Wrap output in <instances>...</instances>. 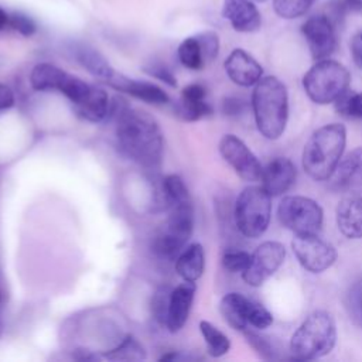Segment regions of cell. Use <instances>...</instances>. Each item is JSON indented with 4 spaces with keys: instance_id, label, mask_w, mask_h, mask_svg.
Masks as SVG:
<instances>
[{
    "instance_id": "obj_1",
    "label": "cell",
    "mask_w": 362,
    "mask_h": 362,
    "mask_svg": "<svg viewBox=\"0 0 362 362\" xmlns=\"http://www.w3.org/2000/svg\"><path fill=\"white\" fill-rule=\"evenodd\" d=\"M109 115L116 117V140L120 153L146 168L158 167L164 139L156 119L144 110L130 107L123 98L110 100Z\"/></svg>"
},
{
    "instance_id": "obj_2",
    "label": "cell",
    "mask_w": 362,
    "mask_h": 362,
    "mask_svg": "<svg viewBox=\"0 0 362 362\" xmlns=\"http://www.w3.org/2000/svg\"><path fill=\"white\" fill-rule=\"evenodd\" d=\"M346 146V129L341 123L318 127L307 140L301 154L304 171L315 181L329 180Z\"/></svg>"
},
{
    "instance_id": "obj_3",
    "label": "cell",
    "mask_w": 362,
    "mask_h": 362,
    "mask_svg": "<svg viewBox=\"0 0 362 362\" xmlns=\"http://www.w3.org/2000/svg\"><path fill=\"white\" fill-rule=\"evenodd\" d=\"M256 127L267 140L283 136L288 120V93L277 76H262L252 92Z\"/></svg>"
},
{
    "instance_id": "obj_4",
    "label": "cell",
    "mask_w": 362,
    "mask_h": 362,
    "mask_svg": "<svg viewBox=\"0 0 362 362\" xmlns=\"http://www.w3.org/2000/svg\"><path fill=\"white\" fill-rule=\"evenodd\" d=\"M337 344V325L328 311H313L290 338V352L296 359L313 361L328 355Z\"/></svg>"
},
{
    "instance_id": "obj_5",
    "label": "cell",
    "mask_w": 362,
    "mask_h": 362,
    "mask_svg": "<svg viewBox=\"0 0 362 362\" xmlns=\"http://www.w3.org/2000/svg\"><path fill=\"white\" fill-rule=\"evenodd\" d=\"M351 74L335 59L317 61L303 76V88L311 102L317 105L334 103L349 89Z\"/></svg>"
},
{
    "instance_id": "obj_6",
    "label": "cell",
    "mask_w": 362,
    "mask_h": 362,
    "mask_svg": "<svg viewBox=\"0 0 362 362\" xmlns=\"http://www.w3.org/2000/svg\"><path fill=\"white\" fill-rule=\"evenodd\" d=\"M272 197L262 185H249L236 198L233 218L238 230L250 239L260 238L269 228Z\"/></svg>"
},
{
    "instance_id": "obj_7",
    "label": "cell",
    "mask_w": 362,
    "mask_h": 362,
    "mask_svg": "<svg viewBox=\"0 0 362 362\" xmlns=\"http://www.w3.org/2000/svg\"><path fill=\"white\" fill-rule=\"evenodd\" d=\"M170 216L164 230L156 236L153 252L167 260H174L187 246L194 230V208L192 201H184L168 205Z\"/></svg>"
},
{
    "instance_id": "obj_8",
    "label": "cell",
    "mask_w": 362,
    "mask_h": 362,
    "mask_svg": "<svg viewBox=\"0 0 362 362\" xmlns=\"http://www.w3.org/2000/svg\"><path fill=\"white\" fill-rule=\"evenodd\" d=\"M30 85L38 92H59L68 98L74 106L82 103L93 88V85L48 62L37 64L31 69Z\"/></svg>"
},
{
    "instance_id": "obj_9",
    "label": "cell",
    "mask_w": 362,
    "mask_h": 362,
    "mask_svg": "<svg viewBox=\"0 0 362 362\" xmlns=\"http://www.w3.org/2000/svg\"><path fill=\"white\" fill-rule=\"evenodd\" d=\"M280 223L294 235L318 233L324 221L321 205L303 195L284 197L277 208Z\"/></svg>"
},
{
    "instance_id": "obj_10",
    "label": "cell",
    "mask_w": 362,
    "mask_h": 362,
    "mask_svg": "<svg viewBox=\"0 0 362 362\" xmlns=\"http://www.w3.org/2000/svg\"><path fill=\"white\" fill-rule=\"evenodd\" d=\"M291 249L301 267L314 274L329 269L338 257L337 249L318 233L294 235Z\"/></svg>"
},
{
    "instance_id": "obj_11",
    "label": "cell",
    "mask_w": 362,
    "mask_h": 362,
    "mask_svg": "<svg viewBox=\"0 0 362 362\" xmlns=\"http://www.w3.org/2000/svg\"><path fill=\"white\" fill-rule=\"evenodd\" d=\"M286 247L277 240H266L260 243L252 253L250 264L242 273V279L250 287H260L269 280L283 264Z\"/></svg>"
},
{
    "instance_id": "obj_12",
    "label": "cell",
    "mask_w": 362,
    "mask_h": 362,
    "mask_svg": "<svg viewBox=\"0 0 362 362\" xmlns=\"http://www.w3.org/2000/svg\"><path fill=\"white\" fill-rule=\"evenodd\" d=\"M219 153L243 181L256 182L260 180L263 171L260 161L238 136L225 134L219 141Z\"/></svg>"
},
{
    "instance_id": "obj_13",
    "label": "cell",
    "mask_w": 362,
    "mask_h": 362,
    "mask_svg": "<svg viewBox=\"0 0 362 362\" xmlns=\"http://www.w3.org/2000/svg\"><path fill=\"white\" fill-rule=\"evenodd\" d=\"M301 33L308 44L311 57L315 61L328 58L337 45V35L331 20L327 16H313L301 25Z\"/></svg>"
},
{
    "instance_id": "obj_14",
    "label": "cell",
    "mask_w": 362,
    "mask_h": 362,
    "mask_svg": "<svg viewBox=\"0 0 362 362\" xmlns=\"http://www.w3.org/2000/svg\"><path fill=\"white\" fill-rule=\"evenodd\" d=\"M228 78L243 88L255 86L263 76L262 65L245 49H233L223 62Z\"/></svg>"
},
{
    "instance_id": "obj_15",
    "label": "cell",
    "mask_w": 362,
    "mask_h": 362,
    "mask_svg": "<svg viewBox=\"0 0 362 362\" xmlns=\"http://www.w3.org/2000/svg\"><path fill=\"white\" fill-rule=\"evenodd\" d=\"M297 177V170L293 161L287 157H276L263 167L262 187L270 197H279L287 192Z\"/></svg>"
},
{
    "instance_id": "obj_16",
    "label": "cell",
    "mask_w": 362,
    "mask_h": 362,
    "mask_svg": "<svg viewBox=\"0 0 362 362\" xmlns=\"http://www.w3.org/2000/svg\"><path fill=\"white\" fill-rule=\"evenodd\" d=\"M197 286L194 281H185L182 280L181 284L174 287L170 294V303H168V313H167V322L165 328L175 334L182 329V327L187 324L194 297H195Z\"/></svg>"
},
{
    "instance_id": "obj_17",
    "label": "cell",
    "mask_w": 362,
    "mask_h": 362,
    "mask_svg": "<svg viewBox=\"0 0 362 362\" xmlns=\"http://www.w3.org/2000/svg\"><path fill=\"white\" fill-rule=\"evenodd\" d=\"M331 178L337 189L348 194H362V146L341 158Z\"/></svg>"
},
{
    "instance_id": "obj_18",
    "label": "cell",
    "mask_w": 362,
    "mask_h": 362,
    "mask_svg": "<svg viewBox=\"0 0 362 362\" xmlns=\"http://www.w3.org/2000/svg\"><path fill=\"white\" fill-rule=\"evenodd\" d=\"M107 85L115 88L116 90L127 93L150 105H165L170 102L168 93L158 85L148 81H139V79L127 78L122 74H115L107 81Z\"/></svg>"
},
{
    "instance_id": "obj_19",
    "label": "cell",
    "mask_w": 362,
    "mask_h": 362,
    "mask_svg": "<svg viewBox=\"0 0 362 362\" xmlns=\"http://www.w3.org/2000/svg\"><path fill=\"white\" fill-rule=\"evenodd\" d=\"M222 17L238 33H255L262 25V16L250 0H223Z\"/></svg>"
},
{
    "instance_id": "obj_20",
    "label": "cell",
    "mask_w": 362,
    "mask_h": 362,
    "mask_svg": "<svg viewBox=\"0 0 362 362\" xmlns=\"http://www.w3.org/2000/svg\"><path fill=\"white\" fill-rule=\"evenodd\" d=\"M338 230L348 239H362V194H348L335 209Z\"/></svg>"
},
{
    "instance_id": "obj_21",
    "label": "cell",
    "mask_w": 362,
    "mask_h": 362,
    "mask_svg": "<svg viewBox=\"0 0 362 362\" xmlns=\"http://www.w3.org/2000/svg\"><path fill=\"white\" fill-rule=\"evenodd\" d=\"M180 115L187 122H197L212 115V106L206 102V89L201 83H191L181 92Z\"/></svg>"
},
{
    "instance_id": "obj_22",
    "label": "cell",
    "mask_w": 362,
    "mask_h": 362,
    "mask_svg": "<svg viewBox=\"0 0 362 362\" xmlns=\"http://www.w3.org/2000/svg\"><path fill=\"white\" fill-rule=\"evenodd\" d=\"M205 270V252L201 243L187 245L175 259V272L185 281H198Z\"/></svg>"
},
{
    "instance_id": "obj_23",
    "label": "cell",
    "mask_w": 362,
    "mask_h": 362,
    "mask_svg": "<svg viewBox=\"0 0 362 362\" xmlns=\"http://www.w3.org/2000/svg\"><path fill=\"white\" fill-rule=\"evenodd\" d=\"M250 301V298L245 297L240 293H228L221 298L219 311L230 328L236 331L247 329Z\"/></svg>"
},
{
    "instance_id": "obj_24",
    "label": "cell",
    "mask_w": 362,
    "mask_h": 362,
    "mask_svg": "<svg viewBox=\"0 0 362 362\" xmlns=\"http://www.w3.org/2000/svg\"><path fill=\"white\" fill-rule=\"evenodd\" d=\"M74 107H75V112L82 119L92 122V123H99V122L105 120L109 115L110 98L103 88L93 85L88 98L82 103H79Z\"/></svg>"
},
{
    "instance_id": "obj_25",
    "label": "cell",
    "mask_w": 362,
    "mask_h": 362,
    "mask_svg": "<svg viewBox=\"0 0 362 362\" xmlns=\"http://www.w3.org/2000/svg\"><path fill=\"white\" fill-rule=\"evenodd\" d=\"M76 61L95 78L105 81L107 83V81L116 74L115 69L112 68V65L107 62V59L95 48L89 47V45H78L74 51Z\"/></svg>"
},
{
    "instance_id": "obj_26",
    "label": "cell",
    "mask_w": 362,
    "mask_h": 362,
    "mask_svg": "<svg viewBox=\"0 0 362 362\" xmlns=\"http://www.w3.org/2000/svg\"><path fill=\"white\" fill-rule=\"evenodd\" d=\"M199 331L206 345V352L212 358H221L230 349V339L212 322L202 320L199 322Z\"/></svg>"
},
{
    "instance_id": "obj_27",
    "label": "cell",
    "mask_w": 362,
    "mask_h": 362,
    "mask_svg": "<svg viewBox=\"0 0 362 362\" xmlns=\"http://www.w3.org/2000/svg\"><path fill=\"white\" fill-rule=\"evenodd\" d=\"M177 55H178L180 62L191 71H199L206 64L204 59V55H202L201 45L195 35L187 37L181 41V44L178 45V49H177Z\"/></svg>"
},
{
    "instance_id": "obj_28",
    "label": "cell",
    "mask_w": 362,
    "mask_h": 362,
    "mask_svg": "<svg viewBox=\"0 0 362 362\" xmlns=\"http://www.w3.org/2000/svg\"><path fill=\"white\" fill-rule=\"evenodd\" d=\"M146 356L144 346L132 335H127L117 346L105 354V358L110 361H140Z\"/></svg>"
},
{
    "instance_id": "obj_29",
    "label": "cell",
    "mask_w": 362,
    "mask_h": 362,
    "mask_svg": "<svg viewBox=\"0 0 362 362\" xmlns=\"http://www.w3.org/2000/svg\"><path fill=\"white\" fill-rule=\"evenodd\" d=\"M246 342L252 346V349L264 361H273L279 358V348L273 338L269 335H263L253 329L243 331Z\"/></svg>"
},
{
    "instance_id": "obj_30",
    "label": "cell",
    "mask_w": 362,
    "mask_h": 362,
    "mask_svg": "<svg viewBox=\"0 0 362 362\" xmlns=\"http://www.w3.org/2000/svg\"><path fill=\"white\" fill-rule=\"evenodd\" d=\"M344 305L349 320L362 328V279L355 280L346 290Z\"/></svg>"
},
{
    "instance_id": "obj_31",
    "label": "cell",
    "mask_w": 362,
    "mask_h": 362,
    "mask_svg": "<svg viewBox=\"0 0 362 362\" xmlns=\"http://www.w3.org/2000/svg\"><path fill=\"white\" fill-rule=\"evenodd\" d=\"M335 110L349 119H362V92L346 89L335 102Z\"/></svg>"
},
{
    "instance_id": "obj_32",
    "label": "cell",
    "mask_w": 362,
    "mask_h": 362,
    "mask_svg": "<svg viewBox=\"0 0 362 362\" xmlns=\"http://www.w3.org/2000/svg\"><path fill=\"white\" fill-rule=\"evenodd\" d=\"M163 191H164V195H165V199H167L168 205L191 199L184 180L177 174H168V175L164 177Z\"/></svg>"
},
{
    "instance_id": "obj_33",
    "label": "cell",
    "mask_w": 362,
    "mask_h": 362,
    "mask_svg": "<svg viewBox=\"0 0 362 362\" xmlns=\"http://www.w3.org/2000/svg\"><path fill=\"white\" fill-rule=\"evenodd\" d=\"M315 0H273L274 11L279 17L291 20L304 16Z\"/></svg>"
},
{
    "instance_id": "obj_34",
    "label": "cell",
    "mask_w": 362,
    "mask_h": 362,
    "mask_svg": "<svg viewBox=\"0 0 362 362\" xmlns=\"http://www.w3.org/2000/svg\"><path fill=\"white\" fill-rule=\"evenodd\" d=\"M170 287L164 286L157 288V291L153 294L151 298V314L154 317V320L160 324L165 327L167 322V313H168V303H170V294H171Z\"/></svg>"
},
{
    "instance_id": "obj_35",
    "label": "cell",
    "mask_w": 362,
    "mask_h": 362,
    "mask_svg": "<svg viewBox=\"0 0 362 362\" xmlns=\"http://www.w3.org/2000/svg\"><path fill=\"white\" fill-rule=\"evenodd\" d=\"M252 255L245 250H228L222 256V266L229 273H243L250 264Z\"/></svg>"
},
{
    "instance_id": "obj_36",
    "label": "cell",
    "mask_w": 362,
    "mask_h": 362,
    "mask_svg": "<svg viewBox=\"0 0 362 362\" xmlns=\"http://www.w3.org/2000/svg\"><path fill=\"white\" fill-rule=\"evenodd\" d=\"M247 324L249 327H253L256 329L269 328L273 324V314L264 305L252 300L249 307Z\"/></svg>"
},
{
    "instance_id": "obj_37",
    "label": "cell",
    "mask_w": 362,
    "mask_h": 362,
    "mask_svg": "<svg viewBox=\"0 0 362 362\" xmlns=\"http://www.w3.org/2000/svg\"><path fill=\"white\" fill-rule=\"evenodd\" d=\"M195 37H197V40L201 45L205 62L206 64L212 62L218 57V52H219V37H218V34L214 33V31H202V33L197 34Z\"/></svg>"
},
{
    "instance_id": "obj_38",
    "label": "cell",
    "mask_w": 362,
    "mask_h": 362,
    "mask_svg": "<svg viewBox=\"0 0 362 362\" xmlns=\"http://www.w3.org/2000/svg\"><path fill=\"white\" fill-rule=\"evenodd\" d=\"M8 25L23 37H31L37 31V24L34 20L24 13H13L8 16Z\"/></svg>"
},
{
    "instance_id": "obj_39",
    "label": "cell",
    "mask_w": 362,
    "mask_h": 362,
    "mask_svg": "<svg viewBox=\"0 0 362 362\" xmlns=\"http://www.w3.org/2000/svg\"><path fill=\"white\" fill-rule=\"evenodd\" d=\"M144 71H146L150 76H153V78H156V79L164 82L165 85H168V86H171V88L177 86V79H175L174 74H173L165 65H163V64H156V62H154V64H151L150 66H146Z\"/></svg>"
},
{
    "instance_id": "obj_40",
    "label": "cell",
    "mask_w": 362,
    "mask_h": 362,
    "mask_svg": "<svg viewBox=\"0 0 362 362\" xmlns=\"http://www.w3.org/2000/svg\"><path fill=\"white\" fill-rule=\"evenodd\" d=\"M245 106H246L245 100H242L240 98L229 96V98H225L222 102V112L228 116H238L243 113Z\"/></svg>"
},
{
    "instance_id": "obj_41",
    "label": "cell",
    "mask_w": 362,
    "mask_h": 362,
    "mask_svg": "<svg viewBox=\"0 0 362 362\" xmlns=\"http://www.w3.org/2000/svg\"><path fill=\"white\" fill-rule=\"evenodd\" d=\"M349 48H351V55H352V59H354L355 65L359 69H362V31L356 33L352 37Z\"/></svg>"
},
{
    "instance_id": "obj_42",
    "label": "cell",
    "mask_w": 362,
    "mask_h": 362,
    "mask_svg": "<svg viewBox=\"0 0 362 362\" xmlns=\"http://www.w3.org/2000/svg\"><path fill=\"white\" fill-rule=\"evenodd\" d=\"M16 99L13 90L3 82H0V112L8 110L14 106Z\"/></svg>"
},
{
    "instance_id": "obj_43",
    "label": "cell",
    "mask_w": 362,
    "mask_h": 362,
    "mask_svg": "<svg viewBox=\"0 0 362 362\" xmlns=\"http://www.w3.org/2000/svg\"><path fill=\"white\" fill-rule=\"evenodd\" d=\"M191 359H194V358H191L188 355H182L178 352H168V354L161 355L158 361H191Z\"/></svg>"
},
{
    "instance_id": "obj_44",
    "label": "cell",
    "mask_w": 362,
    "mask_h": 362,
    "mask_svg": "<svg viewBox=\"0 0 362 362\" xmlns=\"http://www.w3.org/2000/svg\"><path fill=\"white\" fill-rule=\"evenodd\" d=\"M6 25H8V14L0 7V30H3Z\"/></svg>"
},
{
    "instance_id": "obj_45",
    "label": "cell",
    "mask_w": 362,
    "mask_h": 362,
    "mask_svg": "<svg viewBox=\"0 0 362 362\" xmlns=\"http://www.w3.org/2000/svg\"><path fill=\"white\" fill-rule=\"evenodd\" d=\"M345 3L354 8H362V0H345Z\"/></svg>"
},
{
    "instance_id": "obj_46",
    "label": "cell",
    "mask_w": 362,
    "mask_h": 362,
    "mask_svg": "<svg viewBox=\"0 0 362 362\" xmlns=\"http://www.w3.org/2000/svg\"><path fill=\"white\" fill-rule=\"evenodd\" d=\"M250 1H253V3H263V1H266V0H250Z\"/></svg>"
},
{
    "instance_id": "obj_47",
    "label": "cell",
    "mask_w": 362,
    "mask_h": 362,
    "mask_svg": "<svg viewBox=\"0 0 362 362\" xmlns=\"http://www.w3.org/2000/svg\"><path fill=\"white\" fill-rule=\"evenodd\" d=\"M0 301H1V291H0Z\"/></svg>"
}]
</instances>
